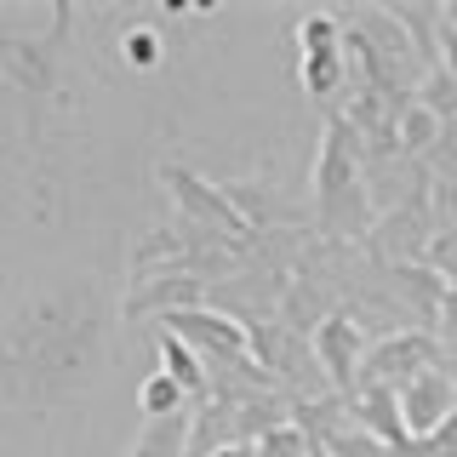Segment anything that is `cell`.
<instances>
[{
  "mask_svg": "<svg viewBox=\"0 0 457 457\" xmlns=\"http://www.w3.org/2000/svg\"><path fill=\"white\" fill-rule=\"evenodd\" d=\"M366 166H361V126L349 114H332L314 149V195H320V223L326 235L349 240L361 235L371 206H366Z\"/></svg>",
  "mask_w": 457,
  "mask_h": 457,
  "instance_id": "6da1fadb",
  "label": "cell"
},
{
  "mask_svg": "<svg viewBox=\"0 0 457 457\" xmlns=\"http://www.w3.org/2000/svg\"><path fill=\"white\" fill-rule=\"evenodd\" d=\"M161 183H166V195L178 200L183 218H189L195 228H206V235H223V240H235V246H246V240L257 235L252 218L240 212V200L228 189H218L212 178H200V171L178 166V161H161Z\"/></svg>",
  "mask_w": 457,
  "mask_h": 457,
  "instance_id": "7a4b0ae2",
  "label": "cell"
},
{
  "mask_svg": "<svg viewBox=\"0 0 457 457\" xmlns=\"http://www.w3.org/2000/svg\"><path fill=\"white\" fill-rule=\"evenodd\" d=\"M314 361H320V378L337 400H354L361 395V371H366V354H371V337L361 332L349 309H332L314 320V337H309Z\"/></svg>",
  "mask_w": 457,
  "mask_h": 457,
  "instance_id": "3957f363",
  "label": "cell"
},
{
  "mask_svg": "<svg viewBox=\"0 0 457 457\" xmlns=\"http://www.w3.org/2000/svg\"><path fill=\"white\" fill-rule=\"evenodd\" d=\"M161 332L183 337V343H189V349H195L206 366H218V361H246V354H257V337H252V326L240 320L235 309L195 303V309H178V314H166V326H161Z\"/></svg>",
  "mask_w": 457,
  "mask_h": 457,
  "instance_id": "277c9868",
  "label": "cell"
},
{
  "mask_svg": "<svg viewBox=\"0 0 457 457\" xmlns=\"http://www.w3.org/2000/svg\"><path fill=\"white\" fill-rule=\"evenodd\" d=\"M435 366H440V337H435V332H411V326H400V332L371 337V354H366V371H361V389H366V383L406 389L411 378H423V371H435Z\"/></svg>",
  "mask_w": 457,
  "mask_h": 457,
  "instance_id": "5b68a950",
  "label": "cell"
},
{
  "mask_svg": "<svg viewBox=\"0 0 457 457\" xmlns=\"http://www.w3.org/2000/svg\"><path fill=\"white\" fill-rule=\"evenodd\" d=\"M343 63H349V40H343V18H326V12H309L297 23V75H303V92L332 97L343 86Z\"/></svg>",
  "mask_w": 457,
  "mask_h": 457,
  "instance_id": "8992f818",
  "label": "cell"
},
{
  "mask_svg": "<svg viewBox=\"0 0 457 457\" xmlns=\"http://www.w3.org/2000/svg\"><path fill=\"white\" fill-rule=\"evenodd\" d=\"M400 411H406V428H411V446H428L452 418H457V378L452 371H423L400 389Z\"/></svg>",
  "mask_w": 457,
  "mask_h": 457,
  "instance_id": "52a82bcc",
  "label": "cell"
},
{
  "mask_svg": "<svg viewBox=\"0 0 457 457\" xmlns=\"http://www.w3.org/2000/svg\"><path fill=\"white\" fill-rule=\"evenodd\" d=\"M349 406H354V423H361L371 440H383L389 452H406V446H411L406 411H400V389H383V383H366V389L354 395Z\"/></svg>",
  "mask_w": 457,
  "mask_h": 457,
  "instance_id": "ba28073f",
  "label": "cell"
},
{
  "mask_svg": "<svg viewBox=\"0 0 457 457\" xmlns=\"http://www.w3.org/2000/svg\"><path fill=\"white\" fill-rule=\"evenodd\" d=\"M200 297H206L200 275L183 280V275H171V269H161V275H137L132 280V292H126V314H154V309H161V320H166V314H178V309H195Z\"/></svg>",
  "mask_w": 457,
  "mask_h": 457,
  "instance_id": "9c48e42d",
  "label": "cell"
},
{
  "mask_svg": "<svg viewBox=\"0 0 457 457\" xmlns=\"http://www.w3.org/2000/svg\"><path fill=\"white\" fill-rule=\"evenodd\" d=\"M154 349H161V371H166L171 383H183V395H189L195 406H200V400H212V366L200 361L189 343L171 337V332H161V337H154Z\"/></svg>",
  "mask_w": 457,
  "mask_h": 457,
  "instance_id": "30bf717a",
  "label": "cell"
},
{
  "mask_svg": "<svg viewBox=\"0 0 457 457\" xmlns=\"http://www.w3.org/2000/svg\"><path fill=\"white\" fill-rule=\"evenodd\" d=\"M440 132H446V120H440L428 104H400V114H395V149H406V154H428L440 143Z\"/></svg>",
  "mask_w": 457,
  "mask_h": 457,
  "instance_id": "8fae6325",
  "label": "cell"
},
{
  "mask_svg": "<svg viewBox=\"0 0 457 457\" xmlns=\"http://www.w3.org/2000/svg\"><path fill=\"white\" fill-rule=\"evenodd\" d=\"M183 406H189V395H183V383H171L161 366L149 371V378L137 383V411L149 423H166V418H183Z\"/></svg>",
  "mask_w": 457,
  "mask_h": 457,
  "instance_id": "7c38bea8",
  "label": "cell"
},
{
  "mask_svg": "<svg viewBox=\"0 0 457 457\" xmlns=\"http://www.w3.org/2000/svg\"><path fill=\"white\" fill-rule=\"evenodd\" d=\"M189 418H195V411L166 418V423H149V428L137 435L132 457H189Z\"/></svg>",
  "mask_w": 457,
  "mask_h": 457,
  "instance_id": "4fadbf2b",
  "label": "cell"
},
{
  "mask_svg": "<svg viewBox=\"0 0 457 457\" xmlns=\"http://www.w3.org/2000/svg\"><path fill=\"white\" fill-rule=\"evenodd\" d=\"M161 46H166V40L154 35V29H126V35H120V57L132 69H154V63H161Z\"/></svg>",
  "mask_w": 457,
  "mask_h": 457,
  "instance_id": "5bb4252c",
  "label": "cell"
},
{
  "mask_svg": "<svg viewBox=\"0 0 457 457\" xmlns=\"http://www.w3.org/2000/svg\"><path fill=\"white\" fill-rule=\"evenodd\" d=\"M12 69L35 86V92H46L52 86V63H40V52H35V40H12Z\"/></svg>",
  "mask_w": 457,
  "mask_h": 457,
  "instance_id": "9a60e30c",
  "label": "cell"
},
{
  "mask_svg": "<svg viewBox=\"0 0 457 457\" xmlns=\"http://www.w3.org/2000/svg\"><path fill=\"white\" fill-rule=\"evenodd\" d=\"M418 104H428V109H435L440 114V120H446V114H452V104H457V80L446 75V69H428V80H423V92H418Z\"/></svg>",
  "mask_w": 457,
  "mask_h": 457,
  "instance_id": "2e32d148",
  "label": "cell"
},
{
  "mask_svg": "<svg viewBox=\"0 0 457 457\" xmlns=\"http://www.w3.org/2000/svg\"><path fill=\"white\" fill-rule=\"evenodd\" d=\"M440 69L457 80V29L452 23H440Z\"/></svg>",
  "mask_w": 457,
  "mask_h": 457,
  "instance_id": "e0dca14e",
  "label": "cell"
},
{
  "mask_svg": "<svg viewBox=\"0 0 457 457\" xmlns=\"http://www.w3.org/2000/svg\"><path fill=\"white\" fill-rule=\"evenodd\" d=\"M446 23H452V29H457V6H452V12H446Z\"/></svg>",
  "mask_w": 457,
  "mask_h": 457,
  "instance_id": "ac0fdd59",
  "label": "cell"
}]
</instances>
